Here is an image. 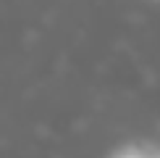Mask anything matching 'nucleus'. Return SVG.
Returning <instances> with one entry per match:
<instances>
[{"label":"nucleus","mask_w":160,"mask_h":158,"mask_svg":"<svg viewBox=\"0 0 160 158\" xmlns=\"http://www.w3.org/2000/svg\"><path fill=\"white\" fill-rule=\"evenodd\" d=\"M155 158H160V150H158V148H155Z\"/></svg>","instance_id":"obj_2"},{"label":"nucleus","mask_w":160,"mask_h":158,"mask_svg":"<svg viewBox=\"0 0 160 158\" xmlns=\"http://www.w3.org/2000/svg\"><path fill=\"white\" fill-rule=\"evenodd\" d=\"M113 158H155V148L152 145H126Z\"/></svg>","instance_id":"obj_1"}]
</instances>
